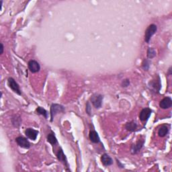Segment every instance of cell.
I'll return each mask as SVG.
<instances>
[{
    "mask_svg": "<svg viewBox=\"0 0 172 172\" xmlns=\"http://www.w3.org/2000/svg\"><path fill=\"white\" fill-rule=\"evenodd\" d=\"M149 87H150V89L155 92V93H159L160 92V89L161 88V79L159 75H157V76L154 78L153 80L150 81L149 83Z\"/></svg>",
    "mask_w": 172,
    "mask_h": 172,
    "instance_id": "6da1fadb",
    "label": "cell"
},
{
    "mask_svg": "<svg viewBox=\"0 0 172 172\" xmlns=\"http://www.w3.org/2000/svg\"><path fill=\"white\" fill-rule=\"evenodd\" d=\"M65 111V107L62 105L57 104H53L50 105V122L53 121L54 117H55L57 114L60 112H63Z\"/></svg>",
    "mask_w": 172,
    "mask_h": 172,
    "instance_id": "7a4b0ae2",
    "label": "cell"
},
{
    "mask_svg": "<svg viewBox=\"0 0 172 172\" xmlns=\"http://www.w3.org/2000/svg\"><path fill=\"white\" fill-rule=\"evenodd\" d=\"M157 31V26L155 24H152L148 26V28L145 31V32H144V41L147 43H149L151 38L155 34Z\"/></svg>",
    "mask_w": 172,
    "mask_h": 172,
    "instance_id": "3957f363",
    "label": "cell"
},
{
    "mask_svg": "<svg viewBox=\"0 0 172 172\" xmlns=\"http://www.w3.org/2000/svg\"><path fill=\"white\" fill-rule=\"evenodd\" d=\"M104 96L101 94H98V93H94V94L90 98V101H91L92 104L93 106L96 108H100L102 104V102H103Z\"/></svg>",
    "mask_w": 172,
    "mask_h": 172,
    "instance_id": "277c9868",
    "label": "cell"
},
{
    "mask_svg": "<svg viewBox=\"0 0 172 172\" xmlns=\"http://www.w3.org/2000/svg\"><path fill=\"white\" fill-rule=\"evenodd\" d=\"M8 85L10 87V88L12 90L13 92L16 93L18 95H21V91L20 89V86L14 78L12 77H9L8 80Z\"/></svg>",
    "mask_w": 172,
    "mask_h": 172,
    "instance_id": "5b68a950",
    "label": "cell"
},
{
    "mask_svg": "<svg viewBox=\"0 0 172 172\" xmlns=\"http://www.w3.org/2000/svg\"><path fill=\"white\" fill-rule=\"evenodd\" d=\"M144 144V139L143 138H141L140 139H138L137 143L132 144L131 146V152L132 155L135 154H137L140 151V150L143 147Z\"/></svg>",
    "mask_w": 172,
    "mask_h": 172,
    "instance_id": "8992f818",
    "label": "cell"
},
{
    "mask_svg": "<svg viewBox=\"0 0 172 172\" xmlns=\"http://www.w3.org/2000/svg\"><path fill=\"white\" fill-rule=\"evenodd\" d=\"M152 110L149 108H145L141 110L139 114V119L142 122H146L151 115Z\"/></svg>",
    "mask_w": 172,
    "mask_h": 172,
    "instance_id": "52a82bcc",
    "label": "cell"
},
{
    "mask_svg": "<svg viewBox=\"0 0 172 172\" xmlns=\"http://www.w3.org/2000/svg\"><path fill=\"white\" fill-rule=\"evenodd\" d=\"M28 66L30 71L32 73H37V72L41 70L40 64L37 61H35V60H31L28 63Z\"/></svg>",
    "mask_w": 172,
    "mask_h": 172,
    "instance_id": "ba28073f",
    "label": "cell"
},
{
    "mask_svg": "<svg viewBox=\"0 0 172 172\" xmlns=\"http://www.w3.org/2000/svg\"><path fill=\"white\" fill-rule=\"evenodd\" d=\"M16 141L18 145L24 149H29L31 147V143L27 138L23 137H18L16 138Z\"/></svg>",
    "mask_w": 172,
    "mask_h": 172,
    "instance_id": "9c48e42d",
    "label": "cell"
},
{
    "mask_svg": "<svg viewBox=\"0 0 172 172\" xmlns=\"http://www.w3.org/2000/svg\"><path fill=\"white\" fill-rule=\"evenodd\" d=\"M25 135L27 137L30 138V139H31L32 141H35L38 137V131H37V130H34L31 128H26L25 131Z\"/></svg>",
    "mask_w": 172,
    "mask_h": 172,
    "instance_id": "30bf717a",
    "label": "cell"
},
{
    "mask_svg": "<svg viewBox=\"0 0 172 172\" xmlns=\"http://www.w3.org/2000/svg\"><path fill=\"white\" fill-rule=\"evenodd\" d=\"M172 99L170 97H165L159 102V106L162 109H168L171 107Z\"/></svg>",
    "mask_w": 172,
    "mask_h": 172,
    "instance_id": "8fae6325",
    "label": "cell"
},
{
    "mask_svg": "<svg viewBox=\"0 0 172 172\" xmlns=\"http://www.w3.org/2000/svg\"><path fill=\"white\" fill-rule=\"evenodd\" d=\"M57 157L59 161H61L63 164H64L65 166H66V167H69L67 158H66V156L64 153H63V151L62 149H59L58 152L57 153Z\"/></svg>",
    "mask_w": 172,
    "mask_h": 172,
    "instance_id": "7c38bea8",
    "label": "cell"
},
{
    "mask_svg": "<svg viewBox=\"0 0 172 172\" xmlns=\"http://www.w3.org/2000/svg\"><path fill=\"white\" fill-rule=\"evenodd\" d=\"M101 161L104 166H110L113 164V160L110 157V156L107 153H104L101 157Z\"/></svg>",
    "mask_w": 172,
    "mask_h": 172,
    "instance_id": "4fadbf2b",
    "label": "cell"
},
{
    "mask_svg": "<svg viewBox=\"0 0 172 172\" xmlns=\"http://www.w3.org/2000/svg\"><path fill=\"white\" fill-rule=\"evenodd\" d=\"M89 137L90 141H91L93 143H100V138H99L98 132L96 131H93V130H92V131H90L89 134Z\"/></svg>",
    "mask_w": 172,
    "mask_h": 172,
    "instance_id": "5bb4252c",
    "label": "cell"
},
{
    "mask_svg": "<svg viewBox=\"0 0 172 172\" xmlns=\"http://www.w3.org/2000/svg\"><path fill=\"white\" fill-rule=\"evenodd\" d=\"M169 131H170V126L167 125H163L159 129L158 135L160 137H164L167 135Z\"/></svg>",
    "mask_w": 172,
    "mask_h": 172,
    "instance_id": "9a60e30c",
    "label": "cell"
},
{
    "mask_svg": "<svg viewBox=\"0 0 172 172\" xmlns=\"http://www.w3.org/2000/svg\"><path fill=\"white\" fill-rule=\"evenodd\" d=\"M125 127L126 131L130 132H135L136 130L137 129L138 126L136 122H135L134 120H132V121L126 123Z\"/></svg>",
    "mask_w": 172,
    "mask_h": 172,
    "instance_id": "2e32d148",
    "label": "cell"
},
{
    "mask_svg": "<svg viewBox=\"0 0 172 172\" xmlns=\"http://www.w3.org/2000/svg\"><path fill=\"white\" fill-rule=\"evenodd\" d=\"M47 141L52 144V145H55L56 144L58 143L55 135L53 132H51L50 133L47 135Z\"/></svg>",
    "mask_w": 172,
    "mask_h": 172,
    "instance_id": "e0dca14e",
    "label": "cell"
},
{
    "mask_svg": "<svg viewBox=\"0 0 172 172\" xmlns=\"http://www.w3.org/2000/svg\"><path fill=\"white\" fill-rule=\"evenodd\" d=\"M147 58L149 59H152L154 57H156V50L153 48H148L147 52Z\"/></svg>",
    "mask_w": 172,
    "mask_h": 172,
    "instance_id": "ac0fdd59",
    "label": "cell"
},
{
    "mask_svg": "<svg viewBox=\"0 0 172 172\" xmlns=\"http://www.w3.org/2000/svg\"><path fill=\"white\" fill-rule=\"evenodd\" d=\"M36 112H37V113L39 114V115L43 116L45 118H48V112H47V111L44 109V108L38 106L37 108V110H36Z\"/></svg>",
    "mask_w": 172,
    "mask_h": 172,
    "instance_id": "d6986e66",
    "label": "cell"
},
{
    "mask_svg": "<svg viewBox=\"0 0 172 172\" xmlns=\"http://www.w3.org/2000/svg\"><path fill=\"white\" fill-rule=\"evenodd\" d=\"M151 61L150 60L148 59H144L143 63H142V68H143L144 71H148L151 66Z\"/></svg>",
    "mask_w": 172,
    "mask_h": 172,
    "instance_id": "ffe728a7",
    "label": "cell"
},
{
    "mask_svg": "<svg viewBox=\"0 0 172 172\" xmlns=\"http://www.w3.org/2000/svg\"><path fill=\"white\" fill-rule=\"evenodd\" d=\"M12 119L15 120V121L14 120H11V122H12V125L15 126V127H18L21 124L20 117L16 116L15 118H12Z\"/></svg>",
    "mask_w": 172,
    "mask_h": 172,
    "instance_id": "44dd1931",
    "label": "cell"
},
{
    "mask_svg": "<svg viewBox=\"0 0 172 172\" xmlns=\"http://www.w3.org/2000/svg\"><path fill=\"white\" fill-rule=\"evenodd\" d=\"M86 112L87 114H88L89 116H91V112H92V108H91V105H90V103L89 102H87L86 104Z\"/></svg>",
    "mask_w": 172,
    "mask_h": 172,
    "instance_id": "7402d4cb",
    "label": "cell"
},
{
    "mask_svg": "<svg viewBox=\"0 0 172 172\" xmlns=\"http://www.w3.org/2000/svg\"><path fill=\"white\" fill-rule=\"evenodd\" d=\"M130 85V80L128 79H126V80H124L122 81V83H121V86L123 87H127L128 86Z\"/></svg>",
    "mask_w": 172,
    "mask_h": 172,
    "instance_id": "603a6c76",
    "label": "cell"
},
{
    "mask_svg": "<svg viewBox=\"0 0 172 172\" xmlns=\"http://www.w3.org/2000/svg\"><path fill=\"white\" fill-rule=\"evenodd\" d=\"M116 163H117V165H118V167L120 168H125V165H124L123 164H121V162H120L118 159H116Z\"/></svg>",
    "mask_w": 172,
    "mask_h": 172,
    "instance_id": "cb8c5ba5",
    "label": "cell"
},
{
    "mask_svg": "<svg viewBox=\"0 0 172 172\" xmlns=\"http://www.w3.org/2000/svg\"><path fill=\"white\" fill-rule=\"evenodd\" d=\"M4 44H3V43H1V54H3L4 53Z\"/></svg>",
    "mask_w": 172,
    "mask_h": 172,
    "instance_id": "d4e9b609",
    "label": "cell"
},
{
    "mask_svg": "<svg viewBox=\"0 0 172 172\" xmlns=\"http://www.w3.org/2000/svg\"><path fill=\"white\" fill-rule=\"evenodd\" d=\"M171 67H170V69H169V70H168V74L169 75H171Z\"/></svg>",
    "mask_w": 172,
    "mask_h": 172,
    "instance_id": "484cf974",
    "label": "cell"
}]
</instances>
